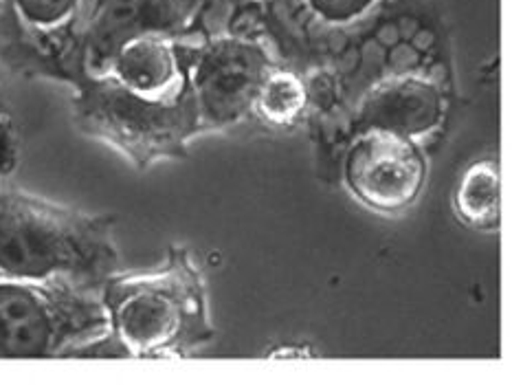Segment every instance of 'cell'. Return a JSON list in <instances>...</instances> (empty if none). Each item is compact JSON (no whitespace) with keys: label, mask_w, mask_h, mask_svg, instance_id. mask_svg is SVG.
<instances>
[{"label":"cell","mask_w":512,"mask_h":385,"mask_svg":"<svg viewBox=\"0 0 512 385\" xmlns=\"http://www.w3.org/2000/svg\"><path fill=\"white\" fill-rule=\"evenodd\" d=\"M110 335L124 359H183L216 337L203 269L172 245L163 264L108 275L99 286Z\"/></svg>","instance_id":"6da1fadb"},{"label":"cell","mask_w":512,"mask_h":385,"mask_svg":"<svg viewBox=\"0 0 512 385\" xmlns=\"http://www.w3.org/2000/svg\"><path fill=\"white\" fill-rule=\"evenodd\" d=\"M119 260L113 216L0 185V278L99 289Z\"/></svg>","instance_id":"7a4b0ae2"},{"label":"cell","mask_w":512,"mask_h":385,"mask_svg":"<svg viewBox=\"0 0 512 385\" xmlns=\"http://www.w3.org/2000/svg\"><path fill=\"white\" fill-rule=\"evenodd\" d=\"M106 330L99 289L0 278V359H77Z\"/></svg>","instance_id":"3957f363"},{"label":"cell","mask_w":512,"mask_h":385,"mask_svg":"<svg viewBox=\"0 0 512 385\" xmlns=\"http://www.w3.org/2000/svg\"><path fill=\"white\" fill-rule=\"evenodd\" d=\"M75 119L84 135L106 143L137 170L187 157V146L200 137L192 95L159 102L130 95L104 80L80 82Z\"/></svg>","instance_id":"277c9868"},{"label":"cell","mask_w":512,"mask_h":385,"mask_svg":"<svg viewBox=\"0 0 512 385\" xmlns=\"http://www.w3.org/2000/svg\"><path fill=\"white\" fill-rule=\"evenodd\" d=\"M277 64L280 58L258 31L220 29L200 44L187 42V82L200 135L247 121L260 84Z\"/></svg>","instance_id":"5b68a950"},{"label":"cell","mask_w":512,"mask_h":385,"mask_svg":"<svg viewBox=\"0 0 512 385\" xmlns=\"http://www.w3.org/2000/svg\"><path fill=\"white\" fill-rule=\"evenodd\" d=\"M427 159L416 141L389 130L354 132L341 159V181L354 201L378 214H403L427 183Z\"/></svg>","instance_id":"8992f818"},{"label":"cell","mask_w":512,"mask_h":385,"mask_svg":"<svg viewBox=\"0 0 512 385\" xmlns=\"http://www.w3.org/2000/svg\"><path fill=\"white\" fill-rule=\"evenodd\" d=\"M205 0H99L84 31L77 77L102 73L126 42L141 36L185 38Z\"/></svg>","instance_id":"52a82bcc"},{"label":"cell","mask_w":512,"mask_h":385,"mask_svg":"<svg viewBox=\"0 0 512 385\" xmlns=\"http://www.w3.org/2000/svg\"><path fill=\"white\" fill-rule=\"evenodd\" d=\"M389 0H262L280 38L310 58H335L381 18Z\"/></svg>","instance_id":"ba28073f"},{"label":"cell","mask_w":512,"mask_h":385,"mask_svg":"<svg viewBox=\"0 0 512 385\" xmlns=\"http://www.w3.org/2000/svg\"><path fill=\"white\" fill-rule=\"evenodd\" d=\"M449 110L442 82L425 71L387 77L367 91L356 108V130L378 128L422 146L444 126Z\"/></svg>","instance_id":"9c48e42d"},{"label":"cell","mask_w":512,"mask_h":385,"mask_svg":"<svg viewBox=\"0 0 512 385\" xmlns=\"http://www.w3.org/2000/svg\"><path fill=\"white\" fill-rule=\"evenodd\" d=\"M99 0H7L20 42L64 73L77 75L84 31Z\"/></svg>","instance_id":"30bf717a"},{"label":"cell","mask_w":512,"mask_h":385,"mask_svg":"<svg viewBox=\"0 0 512 385\" xmlns=\"http://www.w3.org/2000/svg\"><path fill=\"white\" fill-rule=\"evenodd\" d=\"M453 212L460 223L477 231L499 227V163L495 157L477 159L462 172L453 190Z\"/></svg>","instance_id":"8fae6325"},{"label":"cell","mask_w":512,"mask_h":385,"mask_svg":"<svg viewBox=\"0 0 512 385\" xmlns=\"http://www.w3.org/2000/svg\"><path fill=\"white\" fill-rule=\"evenodd\" d=\"M308 106L310 91L306 80L280 62L260 84L251 117L271 128H291L306 115Z\"/></svg>","instance_id":"7c38bea8"},{"label":"cell","mask_w":512,"mask_h":385,"mask_svg":"<svg viewBox=\"0 0 512 385\" xmlns=\"http://www.w3.org/2000/svg\"><path fill=\"white\" fill-rule=\"evenodd\" d=\"M20 161V135L9 117L7 110L0 106V185H5L7 179L18 168Z\"/></svg>","instance_id":"4fadbf2b"}]
</instances>
